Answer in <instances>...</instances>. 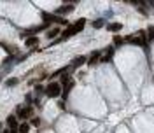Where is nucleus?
Returning <instances> with one entry per match:
<instances>
[{
    "label": "nucleus",
    "instance_id": "nucleus-1",
    "mask_svg": "<svg viewBox=\"0 0 154 133\" xmlns=\"http://www.w3.org/2000/svg\"><path fill=\"white\" fill-rule=\"evenodd\" d=\"M124 41H126V42H131V44H137V46H144V47H147V33H145L144 30H140V32H138V37L128 35Z\"/></svg>",
    "mask_w": 154,
    "mask_h": 133
},
{
    "label": "nucleus",
    "instance_id": "nucleus-2",
    "mask_svg": "<svg viewBox=\"0 0 154 133\" xmlns=\"http://www.w3.org/2000/svg\"><path fill=\"white\" fill-rule=\"evenodd\" d=\"M46 95L51 96V98L60 96V95H62V84H58V82H51V84H47V88H46Z\"/></svg>",
    "mask_w": 154,
    "mask_h": 133
},
{
    "label": "nucleus",
    "instance_id": "nucleus-3",
    "mask_svg": "<svg viewBox=\"0 0 154 133\" xmlns=\"http://www.w3.org/2000/svg\"><path fill=\"white\" fill-rule=\"evenodd\" d=\"M7 124H9V128H11V133H18V119H16V116H9L7 117Z\"/></svg>",
    "mask_w": 154,
    "mask_h": 133
},
{
    "label": "nucleus",
    "instance_id": "nucleus-4",
    "mask_svg": "<svg viewBox=\"0 0 154 133\" xmlns=\"http://www.w3.org/2000/svg\"><path fill=\"white\" fill-rule=\"evenodd\" d=\"M30 114H32V107H18V116L21 119L30 117Z\"/></svg>",
    "mask_w": 154,
    "mask_h": 133
},
{
    "label": "nucleus",
    "instance_id": "nucleus-5",
    "mask_svg": "<svg viewBox=\"0 0 154 133\" xmlns=\"http://www.w3.org/2000/svg\"><path fill=\"white\" fill-rule=\"evenodd\" d=\"M112 56H114V47H109V49H107V53H105V54H102L100 62H102V63H109L110 60H112Z\"/></svg>",
    "mask_w": 154,
    "mask_h": 133
},
{
    "label": "nucleus",
    "instance_id": "nucleus-6",
    "mask_svg": "<svg viewBox=\"0 0 154 133\" xmlns=\"http://www.w3.org/2000/svg\"><path fill=\"white\" fill-rule=\"evenodd\" d=\"M100 58H102V53H100V51H95L91 56H89L88 63H89V65H96V63L100 62Z\"/></svg>",
    "mask_w": 154,
    "mask_h": 133
},
{
    "label": "nucleus",
    "instance_id": "nucleus-7",
    "mask_svg": "<svg viewBox=\"0 0 154 133\" xmlns=\"http://www.w3.org/2000/svg\"><path fill=\"white\" fill-rule=\"evenodd\" d=\"M107 30L109 32H121L123 30V25L121 23H110V25H107Z\"/></svg>",
    "mask_w": 154,
    "mask_h": 133
},
{
    "label": "nucleus",
    "instance_id": "nucleus-8",
    "mask_svg": "<svg viewBox=\"0 0 154 133\" xmlns=\"http://www.w3.org/2000/svg\"><path fill=\"white\" fill-rule=\"evenodd\" d=\"M72 11H74V5H63V7H60V9L56 11V14H68Z\"/></svg>",
    "mask_w": 154,
    "mask_h": 133
},
{
    "label": "nucleus",
    "instance_id": "nucleus-9",
    "mask_svg": "<svg viewBox=\"0 0 154 133\" xmlns=\"http://www.w3.org/2000/svg\"><path fill=\"white\" fill-rule=\"evenodd\" d=\"M72 35H75V30H74V26H70V28H67V30L62 33V39H68V37H72Z\"/></svg>",
    "mask_w": 154,
    "mask_h": 133
},
{
    "label": "nucleus",
    "instance_id": "nucleus-10",
    "mask_svg": "<svg viewBox=\"0 0 154 133\" xmlns=\"http://www.w3.org/2000/svg\"><path fill=\"white\" fill-rule=\"evenodd\" d=\"M25 44H26V47H32V46H37V44H39V39H37V37H28V39L25 41Z\"/></svg>",
    "mask_w": 154,
    "mask_h": 133
},
{
    "label": "nucleus",
    "instance_id": "nucleus-11",
    "mask_svg": "<svg viewBox=\"0 0 154 133\" xmlns=\"http://www.w3.org/2000/svg\"><path fill=\"white\" fill-rule=\"evenodd\" d=\"M84 62H86V58H84V56H77V58H74L72 67H75V68H77V67H81Z\"/></svg>",
    "mask_w": 154,
    "mask_h": 133
},
{
    "label": "nucleus",
    "instance_id": "nucleus-12",
    "mask_svg": "<svg viewBox=\"0 0 154 133\" xmlns=\"http://www.w3.org/2000/svg\"><path fill=\"white\" fill-rule=\"evenodd\" d=\"M84 25H86V20H79V23H75V25H74V30H75V33H77V32H82Z\"/></svg>",
    "mask_w": 154,
    "mask_h": 133
},
{
    "label": "nucleus",
    "instance_id": "nucleus-13",
    "mask_svg": "<svg viewBox=\"0 0 154 133\" xmlns=\"http://www.w3.org/2000/svg\"><path fill=\"white\" fill-rule=\"evenodd\" d=\"M30 131V124L28 123H21L20 128H18V133H28Z\"/></svg>",
    "mask_w": 154,
    "mask_h": 133
},
{
    "label": "nucleus",
    "instance_id": "nucleus-14",
    "mask_svg": "<svg viewBox=\"0 0 154 133\" xmlns=\"http://www.w3.org/2000/svg\"><path fill=\"white\" fill-rule=\"evenodd\" d=\"M58 33H60V28H53V30H47L46 37H47V39H54V37H56Z\"/></svg>",
    "mask_w": 154,
    "mask_h": 133
},
{
    "label": "nucleus",
    "instance_id": "nucleus-15",
    "mask_svg": "<svg viewBox=\"0 0 154 133\" xmlns=\"http://www.w3.org/2000/svg\"><path fill=\"white\" fill-rule=\"evenodd\" d=\"M18 79H16V77H11V79H7V81H5V86H7V88H12V86H16V84H18Z\"/></svg>",
    "mask_w": 154,
    "mask_h": 133
},
{
    "label": "nucleus",
    "instance_id": "nucleus-16",
    "mask_svg": "<svg viewBox=\"0 0 154 133\" xmlns=\"http://www.w3.org/2000/svg\"><path fill=\"white\" fill-rule=\"evenodd\" d=\"M74 88V82H70V84H67L65 88H63V98H67V95L70 93V89Z\"/></svg>",
    "mask_w": 154,
    "mask_h": 133
},
{
    "label": "nucleus",
    "instance_id": "nucleus-17",
    "mask_svg": "<svg viewBox=\"0 0 154 133\" xmlns=\"http://www.w3.org/2000/svg\"><path fill=\"white\" fill-rule=\"evenodd\" d=\"M103 25H105V20H96V21H93V28H102Z\"/></svg>",
    "mask_w": 154,
    "mask_h": 133
},
{
    "label": "nucleus",
    "instance_id": "nucleus-18",
    "mask_svg": "<svg viewBox=\"0 0 154 133\" xmlns=\"http://www.w3.org/2000/svg\"><path fill=\"white\" fill-rule=\"evenodd\" d=\"M123 42H124V39L121 35H114V44H116V46H121Z\"/></svg>",
    "mask_w": 154,
    "mask_h": 133
},
{
    "label": "nucleus",
    "instance_id": "nucleus-19",
    "mask_svg": "<svg viewBox=\"0 0 154 133\" xmlns=\"http://www.w3.org/2000/svg\"><path fill=\"white\" fill-rule=\"evenodd\" d=\"M70 75H63L62 77V84H63V88H65V86H67V84H70Z\"/></svg>",
    "mask_w": 154,
    "mask_h": 133
},
{
    "label": "nucleus",
    "instance_id": "nucleus-20",
    "mask_svg": "<svg viewBox=\"0 0 154 133\" xmlns=\"http://www.w3.org/2000/svg\"><path fill=\"white\" fill-rule=\"evenodd\" d=\"M149 37L154 39V26H149Z\"/></svg>",
    "mask_w": 154,
    "mask_h": 133
},
{
    "label": "nucleus",
    "instance_id": "nucleus-21",
    "mask_svg": "<svg viewBox=\"0 0 154 133\" xmlns=\"http://www.w3.org/2000/svg\"><path fill=\"white\" fill-rule=\"evenodd\" d=\"M30 123L33 124V126H39V123H41V121H39V119H37V117H33V119H32Z\"/></svg>",
    "mask_w": 154,
    "mask_h": 133
}]
</instances>
